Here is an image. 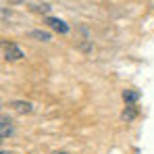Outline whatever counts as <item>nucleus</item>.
Masks as SVG:
<instances>
[{
	"mask_svg": "<svg viewBox=\"0 0 154 154\" xmlns=\"http://www.w3.org/2000/svg\"><path fill=\"white\" fill-rule=\"evenodd\" d=\"M23 56H25V52L17 44H4V58L6 60H21Z\"/></svg>",
	"mask_w": 154,
	"mask_h": 154,
	"instance_id": "obj_1",
	"label": "nucleus"
},
{
	"mask_svg": "<svg viewBox=\"0 0 154 154\" xmlns=\"http://www.w3.org/2000/svg\"><path fill=\"white\" fill-rule=\"evenodd\" d=\"M46 23H48L54 31H58V33H69V25H67L65 21L56 19V17H48V19H46Z\"/></svg>",
	"mask_w": 154,
	"mask_h": 154,
	"instance_id": "obj_2",
	"label": "nucleus"
},
{
	"mask_svg": "<svg viewBox=\"0 0 154 154\" xmlns=\"http://www.w3.org/2000/svg\"><path fill=\"white\" fill-rule=\"evenodd\" d=\"M11 108H15L17 112H31V110H33V104H31V102L15 100V102H11Z\"/></svg>",
	"mask_w": 154,
	"mask_h": 154,
	"instance_id": "obj_3",
	"label": "nucleus"
},
{
	"mask_svg": "<svg viewBox=\"0 0 154 154\" xmlns=\"http://www.w3.org/2000/svg\"><path fill=\"white\" fill-rule=\"evenodd\" d=\"M13 133V121L11 119H6V117H2V125H0V135L6 140L8 135Z\"/></svg>",
	"mask_w": 154,
	"mask_h": 154,
	"instance_id": "obj_4",
	"label": "nucleus"
},
{
	"mask_svg": "<svg viewBox=\"0 0 154 154\" xmlns=\"http://www.w3.org/2000/svg\"><path fill=\"white\" fill-rule=\"evenodd\" d=\"M121 119H123V121H133V119H135V108H133V104L125 106V110L121 112Z\"/></svg>",
	"mask_w": 154,
	"mask_h": 154,
	"instance_id": "obj_5",
	"label": "nucleus"
},
{
	"mask_svg": "<svg viewBox=\"0 0 154 154\" xmlns=\"http://www.w3.org/2000/svg\"><path fill=\"white\" fill-rule=\"evenodd\" d=\"M137 98H140V92H135V90H125L123 92V100L129 102V104H133Z\"/></svg>",
	"mask_w": 154,
	"mask_h": 154,
	"instance_id": "obj_6",
	"label": "nucleus"
},
{
	"mask_svg": "<svg viewBox=\"0 0 154 154\" xmlns=\"http://www.w3.org/2000/svg\"><path fill=\"white\" fill-rule=\"evenodd\" d=\"M31 38L42 40V42H48V40H50V33H48V31H42V29H33V31H31Z\"/></svg>",
	"mask_w": 154,
	"mask_h": 154,
	"instance_id": "obj_7",
	"label": "nucleus"
},
{
	"mask_svg": "<svg viewBox=\"0 0 154 154\" xmlns=\"http://www.w3.org/2000/svg\"><path fill=\"white\" fill-rule=\"evenodd\" d=\"M48 8H50L48 4H44V6H35V11H44V13H48Z\"/></svg>",
	"mask_w": 154,
	"mask_h": 154,
	"instance_id": "obj_8",
	"label": "nucleus"
},
{
	"mask_svg": "<svg viewBox=\"0 0 154 154\" xmlns=\"http://www.w3.org/2000/svg\"><path fill=\"white\" fill-rule=\"evenodd\" d=\"M56 154H67V152H56Z\"/></svg>",
	"mask_w": 154,
	"mask_h": 154,
	"instance_id": "obj_9",
	"label": "nucleus"
}]
</instances>
